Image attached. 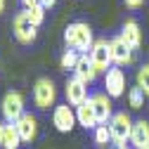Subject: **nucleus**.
<instances>
[{
    "label": "nucleus",
    "mask_w": 149,
    "mask_h": 149,
    "mask_svg": "<svg viewBox=\"0 0 149 149\" xmlns=\"http://www.w3.org/2000/svg\"><path fill=\"white\" fill-rule=\"evenodd\" d=\"M76 62H78V52H76V50H66V52L62 54V59H59V66H62V69H66V71H69V69L73 71Z\"/></svg>",
    "instance_id": "obj_22"
},
{
    "label": "nucleus",
    "mask_w": 149,
    "mask_h": 149,
    "mask_svg": "<svg viewBox=\"0 0 149 149\" xmlns=\"http://www.w3.org/2000/svg\"><path fill=\"white\" fill-rule=\"evenodd\" d=\"M130 147L133 149H147L149 147V123L144 118L133 123V133H130Z\"/></svg>",
    "instance_id": "obj_17"
},
{
    "label": "nucleus",
    "mask_w": 149,
    "mask_h": 149,
    "mask_svg": "<svg viewBox=\"0 0 149 149\" xmlns=\"http://www.w3.org/2000/svg\"><path fill=\"white\" fill-rule=\"evenodd\" d=\"M92 137H95V144L97 147H107L109 142H111V133H109V125L107 123H100L97 128H95V135H92Z\"/></svg>",
    "instance_id": "obj_18"
},
{
    "label": "nucleus",
    "mask_w": 149,
    "mask_h": 149,
    "mask_svg": "<svg viewBox=\"0 0 149 149\" xmlns=\"http://www.w3.org/2000/svg\"><path fill=\"white\" fill-rule=\"evenodd\" d=\"M133 118H130L125 111H116L109 121V133H111V142L116 147H123L130 142V133H133Z\"/></svg>",
    "instance_id": "obj_2"
},
{
    "label": "nucleus",
    "mask_w": 149,
    "mask_h": 149,
    "mask_svg": "<svg viewBox=\"0 0 149 149\" xmlns=\"http://www.w3.org/2000/svg\"><path fill=\"white\" fill-rule=\"evenodd\" d=\"M111 149H133V147H128V144H123V147H116V144H114Z\"/></svg>",
    "instance_id": "obj_26"
},
{
    "label": "nucleus",
    "mask_w": 149,
    "mask_h": 149,
    "mask_svg": "<svg viewBox=\"0 0 149 149\" xmlns=\"http://www.w3.org/2000/svg\"><path fill=\"white\" fill-rule=\"evenodd\" d=\"M90 100H92V107H95L97 121L100 123L111 121V116H114V104H111V97L107 95V92H95Z\"/></svg>",
    "instance_id": "obj_12"
},
{
    "label": "nucleus",
    "mask_w": 149,
    "mask_h": 149,
    "mask_svg": "<svg viewBox=\"0 0 149 149\" xmlns=\"http://www.w3.org/2000/svg\"><path fill=\"white\" fill-rule=\"evenodd\" d=\"M33 104L36 109L40 111H47L50 107H57V88L50 78H38L33 83Z\"/></svg>",
    "instance_id": "obj_3"
},
{
    "label": "nucleus",
    "mask_w": 149,
    "mask_h": 149,
    "mask_svg": "<svg viewBox=\"0 0 149 149\" xmlns=\"http://www.w3.org/2000/svg\"><path fill=\"white\" fill-rule=\"evenodd\" d=\"M104 88H107V95L114 100V97H121L125 92V71L118 69V66H111L107 73H104Z\"/></svg>",
    "instance_id": "obj_9"
},
{
    "label": "nucleus",
    "mask_w": 149,
    "mask_h": 149,
    "mask_svg": "<svg viewBox=\"0 0 149 149\" xmlns=\"http://www.w3.org/2000/svg\"><path fill=\"white\" fill-rule=\"evenodd\" d=\"M123 3H125V7H130V10H137V7L144 5V0H123Z\"/></svg>",
    "instance_id": "obj_23"
},
{
    "label": "nucleus",
    "mask_w": 149,
    "mask_h": 149,
    "mask_svg": "<svg viewBox=\"0 0 149 149\" xmlns=\"http://www.w3.org/2000/svg\"><path fill=\"white\" fill-rule=\"evenodd\" d=\"M137 88L149 97V64H142L137 69Z\"/></svg>",
    "instance_id": "obj_20"
},
{
    "label": "nucleus",
    "mask_w": 149,
    "mask_h": 149,
    "mask_svg": "<svg viewBox=\"0 0 149 149\" xmlns=\"http://www.w3.org/2000/svg\"><path fill=\"white\" fill-rule=\"evenodd\" d=\"M26 17L31 19V24L38 29V26L45 22V7H43V5H33V7H29V10H26Z\"/></svg>",
    "instance_id": "obj_19"
},
{
    "label": "nucleus",
    "mask_w": 149,
    "mask_h": 149,
    "mask_svg": "<svg viewBox=\"0 0 149 149\" xmlns=\"http://www.w3.org/2000/svg\"><path fill=\"white\" fill-rule=\"evenodd\" d=\"M144 92L135 85V88H130V92H128V102H130V107H133V109H142L144 107Z\"/></svg>",
    "instance_id": "obj_21"
},
{
    "label": "nucleus",
    "mask_w": 149,
    "mask_h": 149,
    "mask_svg": "<svg viewBox=\"0 0 149 149\" xmlns=\"http://www.w3.org/2000/svg\"><path fill=\"white\" fill-rule=\"evenodd\" d=\"M38 5H43L45 10H50V7H54V5H57V0H38Z\"/></svg>",
    "instance_id": "obj_24"
},
{
    "label": "nucleus",
    "mask_w": 149,
    "mask_h": 149,
    "mask_svg": "<svg viewBox=\"0 0 149 149\" xmlns=\"http://www.w3.org/2000/svg\"><path fill=\"white\" fill-rule=\"evenodd\" d=\"M12 33H14V38L19 40L22 45H31V43L36 40L38 29H36V26L31 24V19L26 17V10L14 17V22H12Z\"/></svg>",
    "instance_id": "obj_6"
},
{
    "label": "nucleus",
    "mask_w": 149,
    "mask_h": 149,
    "mask_svg": "<svg viewBox=\"0 0 149 149\" xmlns=\"http://www.w3.org/2000/svg\"><path fill=\"white\" fill-rule=\"evenodd\" d=\"M76 111L69 104H57L52 109V125L59 130V133H71L73 125H76Z\"/></svg>",
    "instance_id": "obj_8"
},
{
    "label": "nucleus",
    "mask_w": 149,
    "mask_h": 149,
    "mask_svg": "<svg viewBox=\"0 0 149 149\" xmlns=\"http://www.w3.org/2000/svg\"><path fill=\"white\" fill-rule=\"evenodd\" d=\"M121 38L133 47V50H140L142 47V29L135 19H125L123 26H121Z\"/></svg>",
    "instance_id": "obj_13"
},
{
    "label": "nucleus",
    "mask_w": 149,
    "mask_h": 149,
    "mask_svg": "<svg viewBox=\"0 0 149 149\" xmlns=\"http://www.w3.org/2000/svg\"><path fill=\"white\" fill-rule=\"evenodd\" d=\"M22 5H24V10H29L33 5H38V0H22Z\"/></svg>",
    "instance_id": "obj_25"
},
{
    "label": "nucleus",
    "mask_w": 149,
    "mask_h": 149,
    "mask_svg": "<svg viewBox=\"0 0 149 149\" xmlns=\"http://www.w3.org/2000/svg\"><path fill=\"white\" fill-rule=\"evenodd\" d=\"M14 128H17V133L22 137V144H31L36 140V135H38V118H36L31 111H26V114L14 123Z\"/></svg>",
    "instance_id": "obj_11"
},
{
    "label": "nucleus",
    "mask_w": 149,
    "mask_h": 149,
    "mask_svg": "<svg viewBox=\"0 0 149 149\" xmlns=\"http://www.w3.org/2000/svg\"><path fill=\"white\" fill-rule=\"evenodd\" d=\"M109 50H111V64L114 66H118V69H123V66H130L133 64V47H130L121 36H116V38H111L109 40Z\"/></svg>",
    "instance_id": "obj_7"
},
{
    "label": "nucleus",
    "mask_w": 149,
    "mask_h": 149,
    "mask_svg": "<svg viewBox=\"0 0 149 149\" xmlns=\"http://www.w3.org/2000/svg\"><path fill=\"white\" fill-rule=\"evenodd\" d=\"M64 95H66V104L69 107H81L85 100H90L88 97V85L83 81H78V78H73V76L64 85Z\"/></svg>",
    "instance_id": "obj_10"
},
{
    "label": "nucleus",
    "mask_w": 149,
    "mask_h": 149,
    "mask_svg": "<svg viewBox=\"0 0 149 149\" xmlns=\"http://www.w3.org/2000/svg\"><path fill=\"white\" fill-rule=\"evenodd\" d=\"M88 57L92 62V66H95L97 73H107L111 66V50H109V40L107 38H97L95 43H92L90 52H88Z\"/></svg>",
    "instance_id": "obj_5"
},
{
    "label": "nucleus",
    "mask_w": 149,
    "mask_h": 149,
    "mask_svg": "<svg viewBox=\"0 0 149 149\" xmlns=\"http://www.w3.org/2000/svg\"><path fill=\"white\" fill-rule=\"evenodd\" d=\"M76 121H78V125H83L85 130H95L97 125H100V121H97V114H95V107H92V100H85L81 107H76Z\"/></svg>",
    "instance_id": "obj_14"
},
{
    "label": "nucleus",
    "mask_w": 149,
    "mask_h": 149,
    "mask_svg": "<svg viewBox=\"0 0 149 149\" xmlns=\"http://www.w3.org/2000/svg\"><path fill=\"white\" fill-rule=\"evenodd\" d=\"M64 40L71 50H76L78 54H88L92 43H95V38H92V29L88 22H73L66 26L64 31Z\"/></svg>",
    "instance_id": "obj_1"
},
{
    "label": "nucleus",
    "mask_w": 149,
    "mask_h": 149,
    "mask_svg": "<svg viewBox=\"0 0 149 149\" xmlns=\"http://www.w3.org/2000/svg\"><path fill=\"white\" fill-rule=\"evenodd\" d=\"M24 95L19 90H10L5 92V97L3 102H0V111H3V121L7 123H17L24 114H26V109H24Z\"/></svg>",
    "instance_id": "obj_4"
},
{
    "label": "nucleus",
    "mask_w": 149,
    "mask_h": 149,
    "mask_svg": "<svg viewBox=\"0 0 149 149\" xmlns=\"http://www.w3.org/2000/svg\"><path fill=\"white\" fill-rule=\"evenodd\" d=\"M147 149H149V147H147Z\"/></svg>",
    "instance_id": "obj_28"
},
{
    "label": "nucleus",
    "mask_w": 149,
    "mask_h": 149,
    "mask_svg": "<svg viewBox=\"0 0 149 149\" xmlns=\"http://www.w3.org/2000/svg\"><path fill=\"white\" fill-rule=\"evenodd\" d=\"M0 147L3 149H19L22 147V137L17 133L14 123L0 121Z\"/></svg>",
    "instance_id": "obj_16"
},
{
    "label": "nucleus",
    "mask_w": 149,
    "mask_h": 149,
    "mask_svg": "<svg viewBox=\"0 0 149 149\" xmlns=\"http://www.w3.org/2000/svg\"><path fill=\"white\" fill-rule=\"evenodd\" d=\"M73 78L83 81L85 85H90L97 78V71H95V66H92L88 54H78V62H76V66H73Z\"/></svg>",
    "instance_id": "obj_15"
},
{
    "label": "nucleus",
    "mask_w": 149,
    "mask_h": 149,
    "mask_svg": "<svg viewBox=\"0 0 149 149\" xmlns=\"http://www.w3.org/2000/svg\"><path fill=\"white\" fill-rule=\"evenodd\" d=\"M5 12V0H0V14Z\"/></svg>",
    "instance_id": "obj_27"
}]
</instances>
